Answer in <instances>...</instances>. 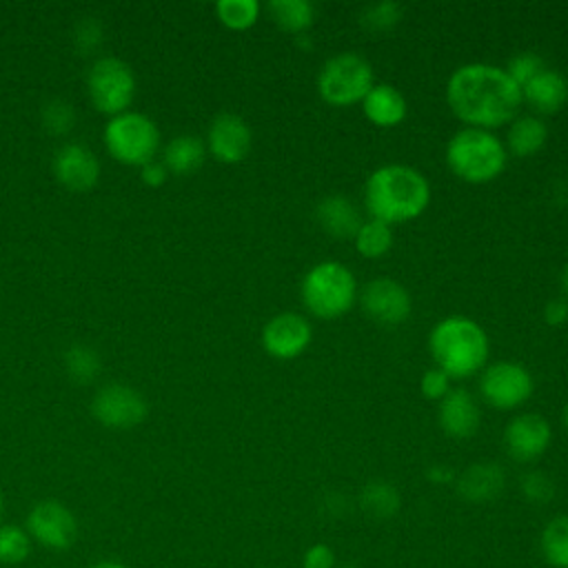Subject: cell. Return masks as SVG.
Listing matches in <instances>:
<instances>
[{
  "mask_svg": "<svg viewBox=\"0 0 568 568\" xmlns=\"http://www.w3.org/2000/svg\"><path fill=\"white\" fill-rule=\"evenodd\" d=\"M446 102L466 126L493 131L515 118L521 104V89L508 78L504 67L470 62L450 73Z\"/></svg>",
  "mask_w": 568,
  "mask_h": 568,
  "instance_id": "1",
  "label": "cell"
},
{
  "mask_svg": "<svg viewBox=\"0 0 568 568\" xmlns=\"http://www.w3.org/2000/svg\"><path fill=\"white\" fill-rule=\"evenodd\" d=\"M430 202L426 175L406 164H384L364 184V204L373 220L388 226L419 217Z\"/></svg>",
  "mask_w": 568,
  "mask_h": 568,
  "instance_id": "2",
  "label": "cell"
},
{
  "mask_svg": "<svg viewBox=\"0 0 568 568\" xmlns=\"http://www.w3.org/2000/svg\"><path fill=\"white\" fill-rule=\"evenodd\" d=\"M490 342L486 331L466 315H446L428 333V353L450 379H464L484 371Z\"/></svg>",
  "mask_w": 568,
  "mask_h": 568,
  "instance_id": "3",
  "label": "cell"
},
{
  "mask_svg": "<svg viewBox=\"0 0 568 568\" xmlns=\"http://www.w3.org/2000/svg\"><path fill=\"white\" fill-rule=\"evenodd\" d=\"M508 151L504 142L486 129L464 126L446 144V164L468 184H486L506 169Z\"/></svg>",
  "mask_w": 568,
  "mask_h": 568,
  "instance_id": "4",
  "label": "cell"
},
{
  "mask_svg": "<svg viewBox=\"0 0 568 568\" xmlns=\"http://www.w3.org/2000/svg\"><path fill=\"white\" fill-rule=\"evenodd\" d=\"M300 295L304 308L313 317L337 320L353 308L357 300V282L346 264L324 260L306 271Z\"/></svg>",
  "mask_w": 568,
  "mask_h": 568,
  "instance_id": "5",
  "label": "cell"
},
{
  "mask_svg": "<svg viewBox=\"0 0 568 568\" xmlns=\"http://www.w3.org/2000/svg\"><path fill=\"white\" fill-rule=\"evenodd\" d=\"M373 84L375 78L371 62L355 51H342L328 58L317 73V93L331 106H351L362 102Z\"/></svg>",
  "mask_w": 568,
  "mask_h": 568,
  "instance_id": "6",
  "label": "cell"
},
{
  "mask_svg": "<svg viewBox=\"0 0 568 568\" xmlns=\"http://www.w3.org/2000/svg\"><path fill=\"white\" fill-rule=\"evenodd\" d=\"M109 153L129 166H144L155 160L160 149V131L151 118L135 111L113 115L104 129Z\"/></svg>",
  "mask_w": 568,
  "mask_h": 568,
  "instance_id": "7",
  "label": "cell"
},
{
  "mask_svg": "<svg viewBox=\"0 0 568 568\" xmlns=\"http://www.w3.org/2000/svg\"><path fill=\"white\" fill-rule=\"evenodd\" d=\"M87 91L98 111L120 115L126 111L135 95L133 71L118 58H100L89 71Z\"/></svg>",
  "mask_w": 568,
  "mask_h": 568,
  "instance_id": "8",
  "label": "cell"
},
{
  "mask_svg": "<svg viewBox=\"0 0 568 568\" xmlns=\"http://www.w3.org/2000/svg\"><path fill=\"white\" fill-rule=\"evenodd\" d=\"M535 390L532 375L517 362H495L479 375V395L495 410H513L530 399Z\"/></svg>",
  "mask_w": 568,
  "mask_h": 568,
  "instance_id": "9",
  "label": "cell"
},
{
  "mask_svg": "<svg viewBox=\"0 0 568 568\" xmlns=\"http://www.w3.org/2000/svg\"><path fill=\"white\" fill-rule=\"evenodd\" d=\"M27 532L44 548L64 550L75 541L78 521L64 504L55 499H44L29 510Z\"/></svg>",
  "mask_w": 568,
  "mask_h": 568,
  "instance_id": "10",
  "label": "cell"
},
{
  "mask_svg": "<svg viewBox=\"0 0 568 568\" xmlns=\"http://www.w3.org/2000/svg\"><path fill=\"white\" fill-rule=\"evenodd\" d=\"M91 413L100 424L122 430L138 426L146 417L149 406L135 388L126 384H109L95 393Z\"/></svg>",
  "mask_w": 568,
  "mask_h": 568,
  "instance_id": "11",
  "label": "cell"
},
{
  "mask_svg": "<svg viewBox=\"0 0 568 568\" xmlns=\"http://www.w3.org/2000/svg\"><path fill=\"white\" fill-rule=\"evenodd\" d=\"M364 313L382 326L404 324L410 315L413 302L408 291L393 277H373L359 295Z\"/></svg>",
  "mask_w": 568,
  "mask_h": 568,
  "instance_id": "12",
  "label": "cell"
},
{
  "mask_svg": "<svg viewBox=\"0 0 568 568\" xmlns=\"http://www.w3.org/2000/svg\"><path fill=\"white\" fill-rule=\"evenodd\" d=\"M313 339L311 322L300 313H277L262 328V346L275 359L300 357Z\"/></svg>",
  "mask_w": 568,
  "mask_h": 568,
  "instance_id": "13",
  "label": "cell"
},
{
  "mask_svg": "<svg viewBox=\"0 0 568 568\" xmlns=\"http://www.w3.org/2000/svg\"><path fill=\"white\" fill-rule=\"evenodd\" d=\"M550 439V424L537 413L515 415L504 428V448L519 464H530L539 459L548 450Z\"/></svg>",
  "mask_w": 568,
  "mask_h": 568,
  "instance_id": "14",
  "label": "cell"
},
{
  "mask_svg": "<svg viewBox=\"0 0 568 568\" xmlns=\"http://www.w3.org/2000/svg\"><path fill=\"white\" fill-rule=\"evenodd\" d=\"M253 133L244 118L235 113H220L213 118L206 135L211 155L224 164L242 162L251 151Z\"/></svg>",
  "mask_w": 568,
  "mask_h": 568,
  "instance_id": "15",
  "label": "cell"
},
{
  "mask_svg": "<svg viewBox=\"0 0 568 568\" xmlns=\"http://www.w3.org/2000/svg\"><path fill=\"white\" fill-rule=\"evenodd\" d=\"M53 175L69 191L82 193L95 186L100 178V162L84 144L69 142L60 146L53 158Z\"/></svg>",
  "mask_w": 568,
  "mask_h": 568,
  "instance_id": "16",
  "label": "cell"
},
{
  "mask_svg": "<svg viewBox=\"0 0 568 568\" xmlns=\"http://www.w3.org/2000/svg\"><path fill=\"white\" fill-rule=\"evenodd\" d=\"M437 419L448 437L468 439L477 433L481 415L475 397L466 388H450L439 402Z\"/></svg>",
  "mask_w": 568,
  "mask_h": 568,
  "instance_id": "17",
  "label": "cell"
},
{
  "mask_svg": "<svg viewBox=\"0 0 568 568\" xmlns=\"http://www.w3.org/2000/svg\"><path fill=\"white\" fill-rule=\"evenodd\" d=\"M457 495L470 504H486L501 495L506 486V473L495 462H477L462 470L455 481Z\"/></svg>",
  "mask_w": 568,
  "mask_h": 568,
  "instance_id": "18",
  "label": "cell"
},
{
  "mask_svg": "<svg viewBox=\"0 0 568 568\" xmlns=\"http://www.w3.org/2000/svg\"><path fill=\"white\" fill-rule=\"evenodd\" d=\"M521 102H526L539 115L557 113L568 102L566 75L546 67L528 84L521 87Z\"/></svg>",
  "mask_w": 568,
  "mask_h": 568,
  "instance_id": "19",
  "label": "cell"
},
{
  "mask_svg": "<svg viewBox=\"0 0 568 568\" xmlns=\"http://www.w3.org/2000/svg\"><path fill=\"white\" fill-rule=\"evenodd\" d=\"M362 111L371 124L379 129H393L404 122L408 104L397 87L388 82H377L362 100Z\"/></svg>",
  "mask_w": 568,
  "mask_h": 568,
  "instance_id": "20",
  "label": "cell"
},
{
  "mask_svg": "<svg viewBox=\"0 0 568 568\" xmlns=\"http://www.w3.org/2000/svg\"><path fill=\"white\" fill-rule=\"evenodd\" d=\"M315 215L320 226L337 240H353L364 222L355 202L339 193L322 197L315 209Z\"/></svg>",
  "mask_w": 568,
  "mask_h": 568,
  "instance_id": "21",
  "label": "cell"
},
{
  "mask_svg": "<svg viewBox=\"0 0 568 568\" xmlns=\"http://www.w3.org/2000/svg\"><path fill=\"white\" fill-rule=\"evenodd\" d=\"M546 140L548 129L539 115H519L510 120L504 146L517 158H530L544 149Z\"/></svg>",
  "mask_w": 568,
  "mask_h": 568,
  "instance_id": "22",
  "label": "cell"
},
{
  "mask_svg": "<svg viewBox=\"0 0 568 568\" xmlns=\"http://www.w3.org/2000/svg\"><path fill=\"white\" fill-rule=\"evenodd\" d=\"M206 146L197 135H178L164 146L162 164L169 173L175 175H189L197 171L204 162Z\"/></svg>",
  "mask_w": 568,
  "mask_h": 568,
  "instance_id": "23",
  "label": "cell"
},
{
  "mask_svg": "<svg viewBox=\"0 0 568 568\" xmlns=\"http://www.w3.org/2000/svg\"><path fill=\"white\" fill-rule=\"evenodd\" d=\"M357 506L373 519H390L402 508V495L390 481L373 479L362 486L357 495Z\"/></svg>",
  "mask_w": 568,
  "mask_h": 568,
  "instance_id": "24",
  "label": "cell"
},
{
  "mask_svg": "<svg viewBox=\"0 0 568 568\" xmlns=\"http://www.w3.org/2000/svg\"><path fill=\"white\" fill-rule=\"evenodd\" d=\"M266 11L282 31L293 36L304 33L315 22V7L308 0H271Z\"/></svg>",
  "mask_w": 568,
  "mask_h": 568,
  "instance_id": "25",
  "label": "cell"
},
{
  "mask_svg": "<svg viewBox=\"0 0 568 568\" xmlns=\"http://www.w3.org/2000/svg\"><path fill=\"white\" fill-rule=\"evenodd\" d=\"M539 548L550 566L568 568V515H557L544 526Z\"/></svg>",
  "mask_w": 568,
  "mask_h": 568,
  "instance_id": "26",
  "label": "cell"
},
{
  "mask_svg": "<svg viewBox=\"0 0 568 568\" xmlns=\"http://www.w3.org/2000/svg\"><path fill=\"white\" fill-rule=\"evenodd\" d=\"M355 248L362 257L368 260H377L382 255H386L393 246V231L388 224L379 222V220H364L359 231L353 237Z\"/></svg>",
  "mask_w": 568,
  "mask_h": 568,
  "instance_id": "27",
  "label": "cell"
},
{
  "mask_svg": "<svg viewBox=\"0 0 568 568\" xmlns=\"http://www.w3.org/2000/svg\"><path fill=\"white\" fill-rule=\"evenodd\" d=\"M217 20L231 31H246L260 18L257 0H220L215 4Z\"/></svg>",
  "mask_w": 568,
  "mask_h": 568,
  "instance_id": "28",
  "label": "cell"
},
{
  "mask_svg": "<svg viewBox=\"0 0 568 568\" xmlns=\"http://www.w3.org/2000/svg\"><path fill=\"white\" fill-rule=\"evenodd\" d=\"M102 366V359L98 355L95 348L91 346H71L64 353V371L69 373V377L78 384H87L91 379L98 377Z\"/></svg>",
  "mask_w": 568,
  "mask_h": 568,
  "instance_id": "29",
  "label": "cell"
},
{
  "mask_svg": "<svg viewBox=\"0 0 568 568\" xmlns=\"http://www.w3.org/2000/svg\"><path fill=\"white\" fill-rule=\"evenodd\" d=\"M31 555V537L16 524L0 526V564L18 566Z\"/></svg>",
  "mask_w": 568,
  "mask_h": 568,
  "instance_id": "30",
  "label": "cell"
},
{
  "mask_svg": "<svg viewBox=\"0 0 568 568\" xmlns=\"http://www.w3.org/2000/svg\"><path fill=\"white\" fill-rule=\"evenodd\" d=\"M402 20V7L393 0H384V2H375L364 7V11L359 13V24L362 29L371 31V33H386L390 31L397 22Z\"/></svg>",
  "mask_w": 568,
  "mask_h": 568,
  "instance_id": "31",
  "label": "cell"
},
{
  "mask_svg": "<svg viewBox=\"0 0 568 568\" xmlns=\"http://www.w3.org/2000/svg\"><path fill=\"white\" fill-rule=\"evenodd\" d=\"M519 490H521L526 501L544 506V504H550L555 499L557 486H555V481L548 473L535 468V470H526L519 477Z\"/></svg>",
  "mask_w": 568,
  "mask_h": 568,
  "instance_id": "32",
  "label": "cell"
},
{
  "mask_svg": "<svg viewBox=\"0 0 568 568\" xmlns=\"http://www.w3.org/2000/svg\"><path fill=\"white\" fill-rule=\"evenodd\" d=\"M75 124V111L67 100L53 98L42 106V126L51 135H67Z\"/></svg>",
  "mask_w": 568,
  "mask_h": 568,
  "instance_id": "33",
  "label": "cell"
},
{
  "mask_svg": "<svg viewBox=\"0 0 568 568\" xmlns=\"http://www.w3.org/2000/svg\"><path fill=\"white\" fill-rule=\"evenodd\" d=\"M546 69V64H544V60L537 55V53H532V51H521V53H517V55H513L510 60H508V64H506V73H508V78L521 89L524 84H528L539 71H544Z\"/></svg>",
  "mask_w": 568,
  "mask_h": 568,
  "instance_id": "34",
  "label": "cell"
},
{
  "mask_svg": "<svg viewBox=\"0 0 568 568\" xmlns=\"http://www.w3.org/2000/svg\"><path fill=\"white\" fill-rule=\"evenodd\" d=\"M102 40H104L102 24L93 18H84L73 31V42L80 53H93L102 44Z\"/></svg>",
  "mask_w": 568,
  "mask_h": 568,
  "instance_id": "35",
  "label": "cell"
},
{
  "mask_svg": "<svg viewBox=\"0 0 568 568\" xmlns=\"http://www.w3.org/2000/svg\"><path fill=\"white\" fill-rule=\"evenodd\" d=\"M419 390L426 399L442 402L446 397V393L450 390V377L444 371H439L437 366H433V368L424 371V375L419 379Z\"/></svg>",
  "mask_w": 568,
  "mask_h": 568,
  "instance_id": "36",
  "label": "cell"
},
{
  "mask_svg": "<svg viewBox=\"0 0 568 568\" xmlns=\"http://www.w3.org/2000/svg\"><path fill=\"white\" fill-rule=\"evenodd\" d=\"M302 568H337L335 552L328 544H311L302 555Z\"/></svg>",
  "mask_w": 568,
  "mask_h": 568,
  "instance_id": "37",
  "label": "cell"
},
{
  "mask_svg": "<svg viewBox=\"0 0 568 568\" xmlns=\"http://www.w3.org/2000/svg\"><path fill=\"white\" fill-rule=\"evenodd\" d=\"M541 315L548 326H564L568 322V300H564V297L548 300Z\"/></svg>",
  "mask_w": 568,
  "mask_h": 568,
  "instance_id": "38",
  "label": "cell"
},
{
  "mask_svg": "<svg viewBox=\"0 0 568 568\" xmlns=\"http://www.w3.org/2000/svg\"><path fill=\"white\" fill-rule=\"evenodd\" d=\"M166 178H169V171L158 160H153V162L142 166V182L149 184V186H162L166 182Z\"/></svg>",
  "mask_w": 568,
  "mask_h": 568,
  "instance_id": "39",
  "label": "cell"
},
{
  "mask_svg": "<svg viewBox=\"0 0 568 568\" xmlns=\"http://www.w3.org/2000/svg\"><path fill=\"white\" fill-rule=\"evenodd\" d=\"M428 477H430V481H437V484H446V481L455 479L453 470H448V468H444V466H433V468L428 470Z\"/></svg>",
  "mask_w": 568,
  "mask_h": 568,
  "instance_id": "40",
  "label": "cell"
},
{
  "mask_svg": "<svg viewBox=\"0 0 568 568\" xmlns=\"http://www.w3.org/2000/svg\"><path fill=\"white\" fill-rule=\"evenodd\" d=\"M89 568H129V566H124L122 561H115V559H100V561L91 564Z\"/></svg>",
  "mask_w": 568,
  "mask_h": 568,
  "instance_id": "41",
  "label": "cell"
},
{
  "mask_svg": "<svg viewBox=\"0 0 568 568\" xmlns=\"http://www.w3.org/2000/svg\"><path fill=\"white\" fill-rule=\"evenodd\" d=\"M559 286H561V297L568 300V264L559 273Z\"/></svg>",
  "mask_w": 568,
  "mask_h": 568,
  "instance_id": "42",
  "label": "cell"
},
{
  "mask_svg": "<svg viewBox=\"0 0 568 568\" xmlns=\"http://www.w3.org/2000/svg\"><path fill=\"white\" fill-rule=\"evenodd\" d=\"M561 422H564V426H566V430H568V404L564 406V413H561Z\"/></svg>",
  "mask_w": 568,
  "mask_h": 568,
  "instance_id": "43",
  "label": "cell"
},
{
  "mask_svg": "<svg viewBox=\"0 0 568 568\" xmlns=\"http://www.w3.org/2000/svg\"><path fill=\"white\" fill-rule=\"evenodd\" d=\"M2 510H4V497H2V490H0V517H2Z\"/></svg>",
  "mask_w": 568,
  "mask_h": 568,
  "instance_id": "44",
  "label": "cell"
},
{
  "mask_svg": "<svg viewBox=\"0 0 568 568\" xmlns=\"http://www.w3.org/2000/svg\"><path fill=\"white\" fill-rule=\"evenodd\" d=\"M337 568H357V566H337Z\"/></svg>",
  "mask_w": 568,
  "mask_h": 568,
  "instance_id": "45",
  "label": "cell"
}]
</instances>
